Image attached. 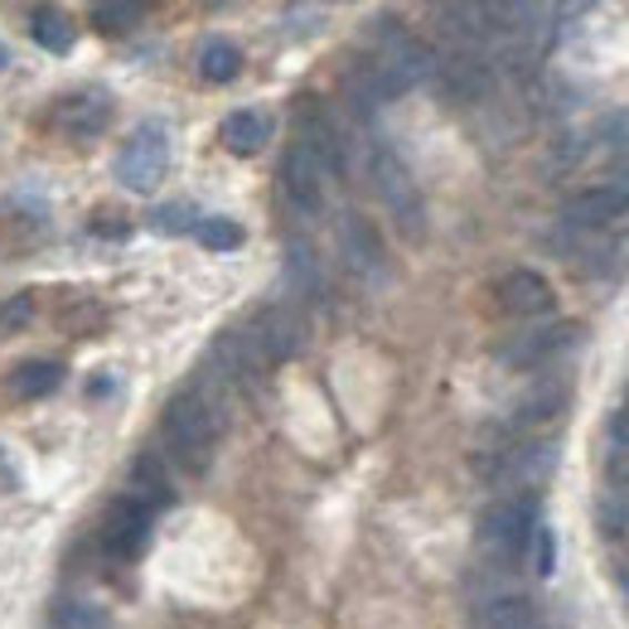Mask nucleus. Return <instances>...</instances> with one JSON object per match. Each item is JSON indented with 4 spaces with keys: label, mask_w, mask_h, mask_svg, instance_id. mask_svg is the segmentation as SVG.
Wrapping results in <instances>:
<instances>
[{
    "label": "nucleus",
    "mask_w": 629,
    "mask_h": 629,
    "mask_svg": "<svg viewBox=\"0 0 629 629\" xmlns=\"http://www.w3.org/2000/svg\"><path fill=\"white\" fill-rule=\"evenodd\" d=\"M344 98H349V106H354L358 116H373V112H378V106L387 102V92H383V83H378V73L368 69V59L349 69V78H344Z\"/></svg>",
    "instance_id": "obj_24"
},
{
    "label": "nucleus",
    "mask_w": 629,
    "mask_h": 629,
    "mask_svg": "<svg viewBox=\"0 0 629 629\" xmlns=\"http://www.w3.org/2000/svg\"><path fill=\"white\" fill-rule=\"evenodd\" d=\"M170 170V136L160 122H145L131 131V141L122 145V155H116V180L126 184V190L136 194H151L160 180H165Z\"/></svg>",
    "instance_id": "obj_5"
},
{
    "label": "nucleus",
    "mask_w": 629,
    "mask_h": 629,
    "mask_svg": "<svg viewBox=\"0 0 629 629\" xmlns=\"http://www.w3.org/2000/svg\"><path fill=\"white\" fill-rule=\"evenodd\" d=\"M160 432H165L170 455L184 465L190 475H204L213 465V446H219V422H213V407L199 393H180L165 403V417H160Z\"/></svg>",
    "instance_id": "obj_1"
},
{
    "label": "nucleus",
    "mask_w": 629,
    "mask_h": 629,
    "mask_svg": "<svg viewBox=\"0 0 629 629\" xmlns=\"http://www.w3.org/2000/svg\"><path fill=\"white\" fill-rule=\"evenodd\" d=\"M92 24H98L102 34H126L141 24V10L126 6V0H102V6H92Z\"/></svg>",
    "instance_id": "obj_29"
},
{
    "label": "nucleus",
    "mask_w": 629,
    "mask_h": 629,
    "mask_svg": "<svg viewBox=\"0 0 629 629\" xmlns=\"http://www.w3.org/2000/svg\"><path fill=\"white\" fill-rule=\"evenodd\" d=\"M194 237H199V243H204L209 252H233V247H243V223H233V219H219V213H209V219H199Z\"/></svg>",
    "instance_id": "obj_27"
},
{
    "label": "nucleus",
    "mask_w": 629,
    "mask_h": 629,
    "mask_svg": "<svg viewBox=\"0 0 629 629\" xmlns=\"http://www.w3.org/2000/svg\"><path fill=\"white\" fill-rule=\"evenodd\" d=\"M0 63H6V44H0Z\"/></svg>",
    "instance_id": "obj_34"
},
{
    "label": "nucleus",
    "mask_w": 629,
    "mask_h": 629,
    "mask_svg": "<svg viewBox=\"0 0 629 629\" xmlns=\"http://www.w3.org/2000/svg\"><path fill=\"white\" fill-rule=\"evenodd\" d=\"M199 73H204L209 83H233V78L243 73V49L227 44V39H209V44L199 49Z\"/></svg>",
    "instance_id": "obj_25"
},
{
    "label": "nucleus",
    "mask_w": 629,
    "mask_h": 629,
    "mask_svg": "<svg viewBox=\"0 0 629 629\" xmlns=\"http://www.w3.org/2000/svg\"><path fill=\"white\" fill-rule=\"evenodd\" d=\"M571 334H581V329H571V325H552V329H538V334H524V339H514V344H504L499 358L508 368H532V364H542L547 354H557L561 344L571 339Z\"/></svg>",
    "instance_id": "obj_19"
},
{
    "label": "nucleus",
    "mask_w": 629,
    "mask_h": 629,
    "mask_svg": "<svg viewBox=\"0 0 629 629\" xmlns=\"http://www.w3.org/2000/svg\"><path fill=\"white\" fill-rule=\"evenodd\" d=\"M24 319H30V301H24V296L0 305V329H16V325H24Z\"/></svg>",
    "instance_id": "obj_32"
},
{
    "label": "nucleus",
    "mask_w": 629,
    "mask_h": 629,
    "mask_svg": "<svg viewBox=\"0 0 629 629\" xmlns=\"http://www.w3.org/2000/svg\"><path fill=\"white\" fill-rule=\"evenodd\" d=\"M223 145L233 155H257L266 136H272V116L266 112H252V106H243V112H227V122H223Z\"/></svg>",
    "instance_id": "obj_20"
},
{
    "label": "nucleus",
    "mask_w": 629,
    "mask_h": 629,
    "mask_svg": "<svg viewBox=\"0 0 629 629\" xmlns=\"http://www.w3.org/2000/svg\"><path fill=\"white\" fill-rule=\"evenodd\" d=\"M30 20H34L30 30H34V39H39V49H49V53H69V49H73V39H78V24H73V16H69V10L39 6Z\"/></svg>",
    "instance_id": "obj_23"
},
{
    "label": "nucleus",
    "mask_w": 629,
    "mask_h": 629,
    "mask_svg": "<svg viewBox=\"0 0 629 629\" xmlns=\"http://www.w3.org/2000/svg\"><path fill=\"white\" fill-rule=\"evenodd\" d=\"M339 247H344V262H349L358 276H383V243H378V233H373V223L364 213H344Z\"/></svg>",
    "instance_id": "obj_14"
},
{
    "label": "nucleus",
    "mask_w": 629,
    "mask_h": 629,
    "mask_svg": "<svg viewBox=\"0 0 629 629\" xmlns=\"http://www.w3.org/2000/svg\"><path fill=\"white\" fill-rule=\"evenodd\" d=\"M557 465V446L552 440H528V446H499L485 450L475 460V470L489 479V485H538V479L552 475Z\"/></svg>",
    "instance_id": "obj_6"
},
{
    "label": "nucleus",
    "mask_w": 629,
    "mask_h": 629,
    "mask_svg": "<svg viewBox=\"0 0 629 629\" xmlns=\"http://www.w3.org/2000/svg\"><path fill=\"white\" fill-rule=\"evenodd\" d=\"M436 83L446 92L450 102H475L489 92V63L479 59V53H450L446 63H436Z\"/></svg>",
    "instance_id": "obj_13"
},
{
    "label": "nucleus",
    "mask_w": 629,
    "mask_h": 629,
    "mask_svg": "<svg viewBox=\"0 0 629 629\" xmlns=\"http://www.w3.org/2000/svg\"><path fill=\"white\" fill-rule=\"evenodd\" d=\"M98 538H102V552H106V557L131 561L145 542H151V514H145L141 504H131V499H116V504L102 514Z\"/></svg>",
    "instance_id": "obj_8"
},
{
    "label": "nucleus",
    "mask_w": 629,
    "mask_h": 629,
    "mask_svg": "<svg viewBox=\"0 0 629 629\" xmlns=\"http://www.w3.org/2000/svg\"><path fill=\"white\" fill-rule=\"evenodd\" d=\"M296 141L319 160V170H344V141H339V126L334 116L319 106V98H301V112H296Z\"/></svg>",
    "instance_id": "obj_10"
},
{
    "label": "nucleus",
    "mask_w": 629,
    "mask_h": 629,
    "mask_svg": "<svg viewBox=\"0 0 629 629\" xmlns=\"http://www.w3.org/2000/svg\"><path fill=\"white\" fill-rule=\"evenodd\" d=\"M53 629H106V615L98 606H88V600H63L53 610Z\"/></svg>",
    "instance_id": "obj_30"
},
{
    "label": "nucleus",
    "mask_w": 629,
    "mask_h": 629,
    "mask_svg": "<svg viewBox=\"0 0 629 629\" xmlns=\"http://www.w3.org/2000/svg\"><path fill=\"white\" fill-rule=\"evenodd\" d=\"M373 190H378L387 213L397 219L403 237L417 243V237L426 233V204H422V190H417V180H412V170L393 151H387V145L373 151Z\"/></svg>",
    "instance_id": "obj_3"
},
{
    "label": "nucleus",
    "mask_w": 629,
    "mask_h": 629,
    "mask_svg": "<svg viewBox=\"0 0 629 629\" xmlns=\"http://www.w3.org/2000/svg\"><path fill=\"white\" fill-rule=\"evenodd\" d=\"M532 528H538V508L524 494V499H499L479 514V547L499 561H514L528 547Z\"/></svg>",
    "instance_id": "obj_4"
},
{
    "label": "nucleus",
    "mask_w": 629,
    "mask_h": 629,
    "mask_svg": "<svg viewBox=\"0 0 629 629\" xmlns=\"http://www.w3.org/2000/svg\"><path fill=\"white\" fill-rule=\"evenodd\" d=\"M59 383H63V368L53 364V358H30V364H20L10 373V397L34 403V397H49Z\"/></svg>",
    "instance_id": "obj_21"
},
{
    "label": "nucleus",
    "mask_w": 629,
    "mask_h": 629,
    "mask_svg": "<svg viewBox=\"0 0 629 629\" xmlns=\"http://www.w3.org/2000/svg\"><path fill=\"white\" fill-rule=\"evenodd\" d=\"M625 407H629V403H625Z\"/></svg>",
    "instance_id": "obj_35"
},
{
    "label": "nucleus",
    "mask_w": 629,
    "mask_h": 629,
    "mask_svg": "<svg viewBox=\"0 0 629 629\" xmlns=\"http://www.w3.org/2000/svg\"><path fill=\"white\" fill-rule=\"evenodd\" d=\"M281 184H286V199L301 213H319V204H325V170H319V160L301 141L281 160Z\"/></svg>",
    "instance_id": "obj_12"
},
{
    "label": "nucleus",
    "mask_w": 629,
    "mask_h": 629,
    "mask_svg": "<svg viewBox=\"0 0 629 629\" xmlns=\"http://www.w3.org/2000/svg\"><path fill=\"white\" fill-rule=\"evenodd\" d=\"M561 407H567V387H561V383H538V387H528V393L514 403L508 426H514V432H538V426L561 417Z\"/></svg>",
    "instance_id": "obj_16"
},
{
    "label": "nucleus",
    "mask_w": 629,
    "mask_h": 629,
    "mask_svg": "<svg viewBox=\"0 0 629 629\" xmlns=\"http://www.w3.org/2000/svg\"><path fill=\"white\" fill-rule=\"evenodd\" d=\"M301 315L291 305H266V311L252 319V329L243 334V354L252 358L257 368H272V364H286L291 354L301 349Z\"/></svg>",
    "instance_id": "obj_7"
},
{
    "label": "nucleus",
    "mask_w": 629,
    "mask_h": 629,
    "mask_svg": "<svg viewBox=\"0 0 629 629\" xmlns=\"http://www.w3.org/2000/svg\"><path fill=\"white\" fill-rule=\"evenodd\" d=\"M494 296H499V311L514 315V319H538L557 305L552 281L538 276V272H508L499 286H494Z\"/></svg>",
    "instance_id": "obj_11"
},
{
    "label": "nucleus",
    "mask_w": 629,
    "mask_h": 629,
    "mask_svg": "<svg viewBox=\"0 0 629 629\" xmlns=\"http://www.w3.org/2000/svg\"><path fill=\"white\" fill-rule=\"evenodd\" d=\"M606 440H610V450H606V485L610 489H625L629 485V407L610 412Z\"/></svg>",
    "instance_id": "obj_22"
},
{
    "label": "nucleus",
    "mask_w": 629,
    "mask_h": 629,
    "mask_svg": "<svg viewBox=\"0 0 629 629\" xmlns=\"http://www.w3.org/2000/svg\"><path fill=\"white\" fill-rule=\"evenodd\" d=\"M538 571H542V577L552 571V532H547V528H538Z\"/></svg>",
    "instance_id": "obj_33"
},
{
    "label": "nucleus",
    "mask_w": 629,
    "mask_h": 629,
    "mask_svg": "<svg viewBox=\"0 0 629 629\" xmlns=\"http://www.w3.org/2000/svg\"><path fill=\"white\" fill-rule=\"evenodd\" d=\"M475 629H542V615L528 596H494L475 610Z\"/></svg>",
    "instance_id": "obj_17"
},
{
    "label": "nucleus",
    "mask_w": 629,
    "mask_h": 629,
    "mask_svg": "<svg viewBox=\"0 0 629 629\" xmlns=\"http://www.w3.org/2000/svg\"><path fill=\"white\" fill-rule=\"evenodd\" d=\"M629 219V190L620 180L615 184H596V190H581L561 204V223L567 227H610Z\"/></svg>",
    "instance_id": "obj_9"
},
{
    "label": "nucleus",
    "mask_w": 629,
    "mask_h": 629,
    "mask_svg": "<svg viewBox=\"0 0 629 629\" xmlns=\"http://www.w3.org/2000/svg\"><path fill=\"white\" fill-rule=\"evenodd\" d=\"M126 485H131V504H141L145 514H151V508H165L170 499H175V489H170V479H165V470H160L155 455H136V460H131Z\"/></svg>",
    "instance_id": "obj_18"
},
{
    "label": "nucleus",
    "mask_w": 629,
    "mask_h": 629,
    "mask_svg": "<svg viewBox=\"0 0 629 629\" xmlns=\"http://www.w3.org/2000/svg\"><path fill=\"white\" fill-rule=\"evenodd\" d=\"M286 276H291V291H296V296H315V291H319L315 252L301 247V243H291V247H286Z\"/></svg>",
    "instance_id": "obj_26"
},
{
    "label": "nucleus",
    "mask_w": 629,
    "mask_h": 629,
    "mask_svg": "<svg viewBox=\"0 0 629 629\" xmlns=\"http://www.w3.org/2000/svg\"><path fill=\"white\" fill-rule=\"evenodd\" d=\"M596 524L606 538H629V485L625 489H610L606 499L596 504Z\"/></svg>",
    "instance_id": "obj_28"
},
{
    "label": "nucleus",
    "mask_w": 629,
    "mask_h": 629,
    "mask_svg": "<svg viewBox=\"0 0 629 629\" xmlns=\"http://www.w3.org/2000/svg\"><path fill=\"white\" fill-rule=\"evenodd\" d=\"M155 233H190V227H199V213L190 204H165L155 209Z\"/></svg>",
    "instance_id": "obj_31"
},
{
    "label": "nucleus",
    "mask_w": 629,
    "mask_h": 629,
    "mask_svg": "<svg viewBox=\"0 0 629 629\" xmlns=\"http://www.w3.org/2000/svg\"><path fill=\"white\" fill-rule=\"evenodd\" d=\"M53 122H59L63 131H73V136H98V131L112 122V98H106V92H98V88L73 92V98L59 102Z\"/></svg>",
    "instance_id": "obj_15"
},
{
    "label": "nucleus",
    "mask_w": 629,
    "mask_h": 629,
    "mask_svg": "<svg viewBox=\"0 0 629 629\" xmlns=\"http://www.w3.org/2000/svg\"><path fill=\"white\" fill-rule=\"evenodd\" d=\"M368 69L378 73V83H383L387 98H397V92L417 88V83H426V78L436 73V53L426 49L417 34H407V30H383V44L368 59Z\"/></svg>",
    "instance_id": "obj_2"
}]
</instances>
